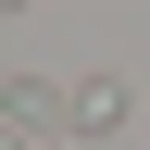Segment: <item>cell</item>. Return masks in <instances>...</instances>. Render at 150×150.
I'll use <instances>...</instances> for the list:
<instances>
[]
</instances>
